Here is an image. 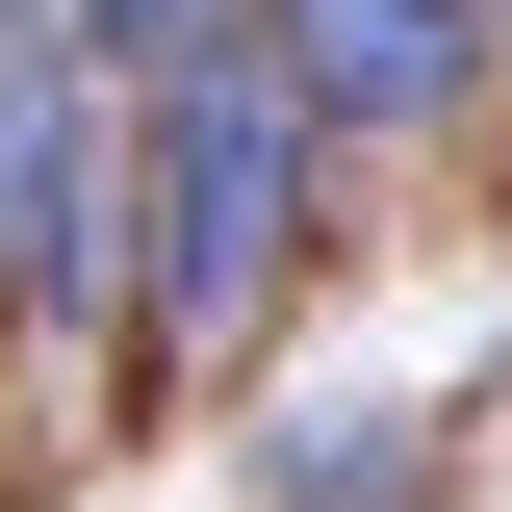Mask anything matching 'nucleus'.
I'll use <instances>...</instances> for the list:
<instances>
[{"label":"nucleus","mask_w":512,"mask_h":512,"mask_svg":"<svg viewBox=\"0 0 512 512\" xmlns=\"http://www.w3.org/2000/svg\"><path fill=\"white\" fill-rule=\"evenodd\" d=\"M282 256H308V103H282V52L154 77V333H256Z\"/></svg>","instance_id":"f257e3e1"},{"label":"nucleus","mask_w":512,"mask_h":512,"mask_svg":"<svg viewBox=\"0 0 512 512\" xmlns=\"http://www.w3.org/2000/svg\"><path fill=\"white\" fill-rule=\"evenodd\" d=\"M103 282V103L77 52H0V308H77Z\"/></svg>","instance_id":"f03ea898"},{"label":"nucleus","mask_w":512,"mask_h":512,"mask_svg":"<svg viewBox=\"0 0 512 512\" xmlns=\"http://www.w3.org/2000/svg\"><path fill=\"white\" fill-rule=\"evenodd\" d=\"M256 52H282L308 128H436L461 77H487V26H461V0H256Z\"/></svg>","instance_id":"7ed1b4c3"},{"label":"nucleus","mask_w":512,"mask_h":512,"mask_svg":"<svg viewBox=\"0 0 512 512\" xmlns=\"http://www.w3.org/2000/svg\"><path fill=\"white\" fill-rule=\"evenodd\" d=\"M52 52H103V77H205V52H256V0H77Z\"/></svg>","instance_id":"20e7f679"},{"label":"nucleus","mask_w":512,"mask_h":512,"mask_svg":"<svg viewBox=\"0 0 512 512\" xmlns=\"http://www.w3.org/2000/svg\"><path fill=\"white\" fill-rule=\"evenodd\" d=\"M384 487H410V436H308L282 461V512H384Z\"/></svg>","instance_id":"39448f33"},{"label":"nucleus","mask_w":512,"mask_h":512,"mask_svg":"<svg viewBox=\"0 0 512 512\" xmlns=\"http://www.w3.org/2000/svg\"><path fill=\"white\" fill-rule=\"evenodd\" d=\"M52 26H77V0H0V52H52Z\"/></svg>","instance_id":"423d86ee"},{"label":"nucleus","mask_w":512,"mask_h":512,"mask_svg":"<svg viewBox=\"0 0 512 512\" xmlns=\"http://www.w3.org/2000/svg\"><path fill=\"white\" fill-rule=\"evenodd\" d=\"M461 26H487V0H461Z\"/></svg>","instance_id":"0eeeda50"}]
</instances>
